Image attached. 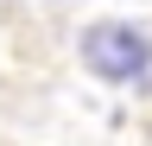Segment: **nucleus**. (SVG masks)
Segmentation results:
<instances>
[{
	"label": "nucleus",
	"mask_w": 152,
	"mask_h": 146,
	"mask_svg": "<svg viewBox=\"0 0 152 146\" xmlns=\"http://www.w3.org/2000/svg\"><path fill=\"white\" fill-rule=\"evenodd\" d=\"M76 64H83L95 83H108V89L152 95V32L140 19H121V13L89 19L76 32Z\"/></svg>",
	"instance_id": "nucleus-1"
}]
</instances>
